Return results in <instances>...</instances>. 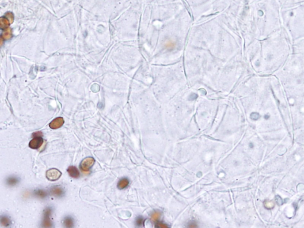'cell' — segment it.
I'll return each mask as SVG.
<instances>
[{"label":"cell","mask_w":304,"mask_h":228,"mask_svg":"<svg viewBox=\"0 0 304 228\" xmlns=\"http://www.w3.org/2000/svg\"><path fill=\"white\" fill-rule=\"evenodd\" d=\"M95 163V160L92 157H88L84 159L80 163V167L83 172H89Z\"/></svg>","instance_id":"2"},{"label":"cell","mask_w":304,"mask_h":228,"mask_svg":"<svg viewBox=\"0 0 304 228\" xmlns=\"http://www.w3.org/2000/svg\"><path fill=\"white\" fill-rule=\"evenodd\" d=\"M143 223V219L141 217H137L136 219V225L139 226H140L141 224Z\"/></svg>","instance_id":"17"},{"label":"cell","mask_w":304,"mask_h":228,"mask_svg":"<svg viewBox=\"0 0 304 228\" xmlns=\"http://www.w3.org/2000/svg\"><path fill=\"white\" fill-rule=\"evenodd\" d=\"M10 25V23L8 19L4 17L0 18V27L2 29H6Z\"/></svg>","instance_id":"14"},{"label":"cell","mask_w":304,"mask_h":228,"mask_svg":"<svg viewBox=\"0 0 304 228\" xmlns=\"http://www.w3.org/2000/svg\"><path fill=\"white\" fill-rule=\"evenodd\" d=\"M0 222H1V225L4 227H10L11 225V220L10 218L7 215H2L1 216V219H0Z\"/></svg>","instance_id":"12"},{"label":"cell","mask_w":304,"mask_h":228,"mask_svg":"<svg viewBox=\"0 0 304 228\" xmlns=\"http://www.w3.org/2000/svg\"><path fill=\"white\" fill-rule=\"evenodd\" d=\"M67 172L71 178H73L74 179L80 178V173L78 169L74 166H69L67 169Z\"/></svg>","instance_id":"7"},{"label":"cell","mask_w":304,"mask_h":228,"mask_svg":"<svg viewBox=\"0 0 304 228\" xmlns=\"http://www.w3.org/2000/svg\"><path fill=\"white\" fill-rule=\"evenodd\" d=\"M61 175L62 173L61 171L55 168L50 169V170L47 171L46 173V178L50 181H57L61 177Z\"/></svg>","instance_id":"3"},{"label":"cell","mask_w":304,"mask_h":228,"mask_svg":"<svg viewBox=\"0 0 304 228\" xmlns=\"http://www.w3.org/2000/svg\"><path fill=\"white\" fill-rule=\"evenodd\" d=\"M33 194L35 197H37L39 198H42V199H45L48 195V193L46 191L42 189H36L34 191Z\"/></svg>","instance_id":"10"},{"label":"cell","mask_w":304,"mask_h":228,"mask_svg":"<svg viewBox=\"0 0 304 228\" xmlns=\"http://www.w3.org/2000/svg\"><path fill=\"white\" fill-rule=\"evenodd\" d=\"M11 37H12L11 29L10 28H9V27H7V28L5 29V30L4 31V32L2 33L1 38L3 39H4L5 41H7V40L10 39L11 38Z\"/></svg>","instance_id":"13"},{"label":"cell","mask_w":304,"mask_h":228,"mask_svg":"<svg viewBox=\"0 0 304 228\" xmlns=\"http://www.w3.org/2000/svg\"><path fill=\"white\" fill-rule=\"evenodd\" d=\"M63 225L64 227L67 228L73 227L74 226V219L70 216H67L64 217L63 220Z\"/></svg>","instance_id":"9"},{"label":"cell","mask_w":304,"mask_h":228,"mask_svg":"<svg viewBox=\"0 0 304 228\" xmlns=\"http://www.w3.org/2000/svg\"><path fill=\"white\" fill-rule=\"evenodd\" d=\"M49 194L54 197L61 198L65 195V191L61 187L55 186L50 189Z\"/></svg>","instance_id":"5"},{"label":"cell","mask_w":304,"mask_h":228,"mask_svg":"<svg viewBox=\"0 0 304 228\" xmlns=\"http://www.w3.org/2000/svg\"><path fill=\"white\" fill-rule=\"evenodd\" d=\"M129 180L127 178H123L121 179L117 184V187L119 189H124L126 188L129 185Z\"/></svg>","instance_id":"11"},{"label":"cell","mask_w":304,"mask_h":228,"mask_svg":"<svg viewBox=\"0 0 304 228\" xmlns=\"http://www.w3.org/2000/svg\"><path fill=\"white\" fill-rule=\"evenodd\" d=\"M43 143L42 136H35L29 143V147L32 149H38L43 144Z\"/></svg>","instance_id":"4"},{"label":"cell","mask_w":304,"mask_h":228,"mask_svg":"<svg viewBox=\"0 0 304 228\" xmlns=\"http://www.w3.org/2000/svg\"><path fill=\"white\" fill-rule=\"evenodd\" d=\"M20 182V178L17 176H11L6 179V184L9 187H14Z\"/></svg>","instance_id":"8"},{"label":"cell","mask_w":304,"mask_h":228,"mask_svg":"<svg viewBox=\"0 0 304 228\" xmlns=\"http://www.w3.org/2000/svg\"><path fill=\"white\" fill-rule=\"evenodd\" d=\"M64 124V120L62 118L58 117L54 119L52 121L50 122L49 126L51 129L56 130V129H58L60 127H61L63 126Z\"/></svg>","instance_id":"6"},{"label":"cell","mask_w":304,"mask_h":228,"mask_svg":"<svg viewBox=\"0 0 304 228\" xmlns=\"http://www.w3.org/2000/svg\"><path fill=\"white\" fill-rule=\"evenodd\" d=\"M52 212V209L50 207H46L43 211V219L41 226L43 227H52L53 226L52 222L50 219V216Z\"/></svg>","instance_id":"1"},{"label":"cell","mask_w":304,"mask_h":228,"mask_svg":"<svg viewBox=\"0 0 304 228\" xmlns=\"http://www.w3.org/2000/svg\"><path fill=\"white\" fill-rule=\"evenodd\" d=\"M5 16H6V17L7 18V19H8V20H9L10 24H11V23H13V21H14V16H13V13H11V12H8V13H6Z\"/></svg>","instance_id":"16"},{"label":"cell","mask_w":304,"mask_h":228,"mask_svg":"<svg viewBox=\"0 0 304 228\" xmlns=\"http://www.w3.org/2000/svg\"><path fill=\"white\" fill-rule=\"evenodd\" d=\"M160 216H161V214L160 213H159V211H155L153 214L151 215V219L152 220H153V221L155 222H156L157 221V220H159V219L160 218Z\"/></svg>","instance_id":"15"}]
</instances>
